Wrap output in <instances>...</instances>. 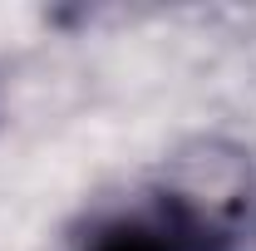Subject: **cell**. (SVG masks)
Masks as SVG:
<instances>
[{
	"instance_id": "cell-1",
	"label": "cell",
	"mask_w": 256,
	"mask_h": 251,
	"mask_svg": "<svg viewBox=\"0 0 256 251\" xmlns=\"http://www.w3.org/2000/svg\"><path fill=\"white\" fill-rule=\"evenodd\" d=\"M246 197H202L192 188H162L98 222L79 251H246Z\"/></svg>"
}]
</instances>
